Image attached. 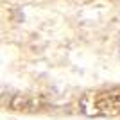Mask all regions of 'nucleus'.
<instances>
[]
</instances>
